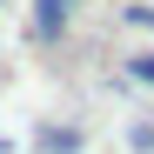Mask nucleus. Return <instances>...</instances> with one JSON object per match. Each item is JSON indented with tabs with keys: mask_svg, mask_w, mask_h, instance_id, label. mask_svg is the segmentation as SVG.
I'll use <instances>...</instances> for the list:
<instances>
[{
	"mask_svg": "<svg viewBox=\"0 0 154 154\" xmlns=\"http://www.w3.org/2000/svg\"><path fill=\"white\" fill-rule=\"evenodd\" d=\"M67 7H74V0H34V40H60Z\"/></svg>",
	"mask_w": 154,
	"mask_h": 154,
	"instance_id": "obj_1",
	"label": "nucleus"
},
{
	"mask_svg": "<svg viewBox=\"0 0 154 154\" xmlns=\"http://www.w3.org/2000/svg\"><path fill=\"white\" fill-rule=\"evenodd\" d=\"M34 147H40V154H81V127L47 121V127H34Z\"/></svg>",
	"mask_w": 154,
	"mask_h": 154,
	"instance_id": "obj_2",
	"label": "nucleus"
},
{
	"mask_svg": "<svg viewBox=\"0 0 154 154\" xmlns=\"http://www.w3.org/2000/svg\"><path fill=\"white\" fill-rule=\"evenodd\" d=\"M127 74H134L141 87H154V47H147V54H134V60H127Z\"/></svg>",
	"mask_w": 154,
	"mask_h": 154,
	"instance_id": "obj_3",
	"label": "nucleus"
},
{
	"mask_svg": "<svg viewBox=\"0 0 154 154\" xmlns=\"http://www.w3.org/2000/svg\"><path fill=\"white\" fill-rule=\"evenodd\" d=\"M127 27H147V34H154V7H147V0H134V7H127Z\"/></svg>",
	"mask_w": 154,
	"mask_h": 154,
	"instance_id": "obj_4",
	"label": "nucleus"
},
{
	"mask_svg": "<svg viewBox=\"0 0 154 154\" xmlns=\"http://www.w3.org/2000/svg\"><path fill=\"white\" fill-rule=\"evenodd\" d=\"M127 147H134V154H154V127H127Z\"/></svg>",
	"mask_w": 154,
	"mask_h": 154,
	"instance_id": "obj_5",
	"label": "nucleus"
}]
</instances>
